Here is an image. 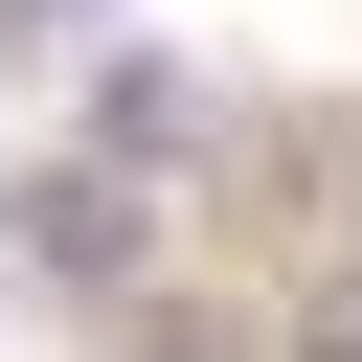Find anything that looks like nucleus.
Masks as SVG:
<instances>
[{
    "instance_id": "f03ea898",
    "label": "nucleus",
    "mask_w": 362,
    "mask_h": 362,
    "mask_svg": "<svg viewBox=\"0 0 362 362\" xmlns=\"http://www.w3.org/2000/svg\"><path fill=\"white\" fill-rule=\"evenodd\" d=\"M294 362H362V272H339V294H317V339H294Z\"/></svg>"
},
{
    "instance_id": "f257e3e1",
    "label": "nucleus",
    "mask_w": 362,
    "mask_h": 362,
    "mask_svg": "<svg viewBox=\"0 0 362 362\" xmlns=\"http://www.w3.org/2000/svg\"><path fill=\"white\" fill-rule=\"evenodd\" d=\"M23 249H45L68 294H136V181H90V158H68V181L23 204Z\"/></svg>"
}]
</instances>
